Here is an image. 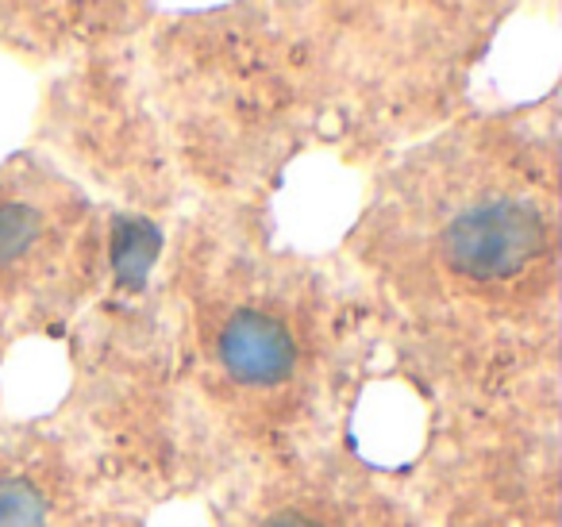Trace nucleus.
Segmentation results:
<instances>
[{
    "instance_id": "obj_1",
    "label": "nucleus",
    "mask_w": 562,
    "mask_h": 527,
    "mask_svg": "<svg viewBox=\"0 0 562 527\" xmlns=\"http://www.w3.org/2000/svg\"><path fill=\"white\" fill-rule=\"evenodd\" d=\"M547 247V224L528 201L490 197L459 212L443 232V258L470 281L516 278Z\"/></svg>"
},
{
    "instance_id": "obj_3",
    "label": "nucleus",
    "mask_w": 562,
    "mask_h": 527,
    "mask_svg": "<svg viewBox=\"0 0 562 527\" xmlns=\"http://www.w3.org/2000/svg\"><path fill=\"white\" fill-rule=\"evenodd\" d=\"M158 250V232L143 220H120L116 239H112V262H116L120 278L139 281L150 270Z\"/></svg>"
},
{
    "instance_id": "obj_5",
    "label": "nucleus",
    "mask_w": 562,
    "mask_h": 527,
    "mask_svg": "<svg viewBox=\"0 0 562 527\" xmlns=\"http://www.w3.org/2000/svg\"><path fill=\"white\" fill-rule=\"evenodd\" d=\"M0 527H47V501L27 478H0Z\"/></svg>"
},
{
    "instance_id": "obj_2",
    "label": "nucleus",
    "mask_w": 562,
    "mask_h": 527,
    "mask_svg": "<svg viewBox=\"0 0 562 527\" xmlns=\"http://www.w3.org/2000/svg\"><path fill=\"white\" fill-rule=\"evenodd\" d=\"M216 355L224 370L232 373L239 385H281L297 366V343H293L290 327L278 316L258 309H239L227 316L224 332H220Z\"/></svg>"
},
{
    "instance_id": "obj_6",
    "label": "nucleus",
    "mask_w": 562,
    "mask_h": 527,
    "mask_svg": "<svg viewBox=\"0 0 562 527\" xmlns=\"http://www.w3.org/2000/svg\"><path fill=\"white\" fill-rule=\"evenodd\" d=\"M262 527H321L316 519H308L305 512H278V516L270 519V524Z\"/></svg>"
},
{
    "instance_id": "obj_4",
    "label": "nucleus",
    "mask_w": 562,
    "mask_h": 527,
    "mask_svg": "<svg viewBox=\"0 0 562 527\" xmlns=\"http://www.w3.org/2000/svg\"><path fill=\"white\" fill-rule=\"evenodd\" d=\"M43 232V216L24 201L0 204V266L16 262L35 247Z\"/></svg>"
}]
</instances>
